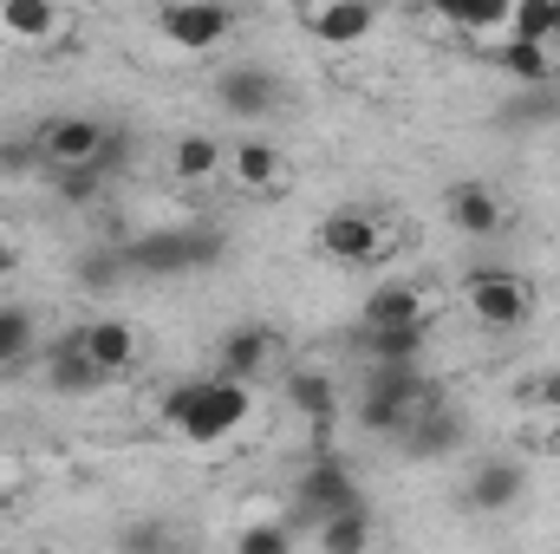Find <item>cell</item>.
I'll use <instances>...</instances> for the list:
<instances>
[{
	"label": "cell",
	"mask_w": 560,
	"mask_h": 554,
	"mask_svg": "<svg viewBox=\"0 0 560 554\" xmlns=\"http://www.w3.org/2000/svg\"><path fill=\"white\" fill-rule=\"evenodd\" d=\"M255 412V399H248V385L242 379H189V385H176V392H163V424L183 437V443H222V437H235L242 424Z\"/></svg>",
	"instance_id": "obj_1"
},
{
	"label": "cell",
	"mask_w": 560,
	"mask_h": 554,
	"mask_svg": "<svg viewBox=\"0 0 560 554\" xmlns=\"http://www.w3.org/2000/svg\"><path fill=\"white\" fill-rule=\"evenodd\" d=\"M430 399V379H423V359H372V379H365V399H359V424L365 430H385V437H405V424Z\"/></svg>",
	"instance_id": "obj_2"
},
{
	"label": "cell",
	"mask_w": 560,
	"mask_h": 554,
	"mask_svg": "<svg viewBox=\"0 0 560 554\" xmlns=\"http://www.w3.org/2000/svg\"><path fill=\"white\" fill-rule=\"evenodd\" d=\"M131 275H189V268H215L222 262V235L215 229H156L125 242Z\"/></svg>",
	"instance_id": "obj_3"
},
{
	"label": "cell",
	"mask_w": 560,
	"mask_h": 554,
	"mask_svg": "<svg viewBox=\"0 0 560 554\" xmlns=\"http://www.w3.org/2000/svg\"><path fill=\"white\" fill-rule=\"evenodd\" d=\"M463 307L476 313V326L515 333V326H528V313H535V287L522 275H509V268H476V275L463 280Z\"/></svg>",
	"instance_id": "obj_4"
},
{
	"label": "cell",
	"mask_w": 560,
	"mask_h": 554,
	"mask_svg": "<svg viewBox=\"0 0 560 554\" xmlns=\"http://www.w3.org/2000/svg\"><path fill=\"white\" fill-rule=\"evenodd\" d=\"M156 26L176 53H215L235 33V7L229 0H176V7H163Z\"/></svg>",
	"instance_id": "obj_5"
},
{
	"label": "cell",
	"mask_w": 560,
	"mask_h": 554,
	"mask_svg": "<svg viewBox=\"0 0 560 554\" xmlns=\"http://www.w3.org/2000/svg\"><path fill=\"white\" fill-rule=\"evenodd\" d=\"M319 249H326L332 262H346V268H365V262H378V255L392 249V235H385V222H378L372 209H332V216L319 222Z\"/></svg>",
	"instance_id": "obj_6"
},
{
	"label": "cell",
	"mask_w": 560,
	"mask_h": 554,
	"mask_svg": "<svg viewBox=\"0 0 560 554\" xmlns=\"http://www.w3.org/2000/svg\"><path fill=\"white\" fill-rule=\"evenodd\" d=\"M33 138H39V150H46V170H66V163L105 157L112 125H105V118H85V112H59V118H46Z\"/></svg>",
	"instance_id": "obj_7"
},
{
	"label": "cell",
	"mask_w": 560,
	"mask_h": 554,
	"mask_svg": "<svg viewBox=\"0 0 560 554\" xmlns=\"http://www.w3.org/2000/svg\"><path fill=\"white\" fill-rule=\"evenodd\" d=\"M300 20L326 46H359L378 26V0H300Z\"/></svg>",
	"instance_id": "obj_8"
},
{
	"label": "cell",
	"mask_w": 560,
	"mask_h": 554,
	"mask_svg": "<svg viewBox=\"0 0 560 554\" xmlns=\"http://www.w3.org/2000/svg\"><path fill=\"white\" fill-rule=\"evenodd\" d=\"M313 516H332V509H352V503H365V489H359V476L332 457V450H319L306 470H300V489H293Z\"/></svg>",
	"instance_id": "obj_9"
},
{
	"label": "cell",
	"mask_w": 560,
	"mask_h": 554,
	"mask_svg": "<svg viewBox=\"0 0 560 554\" xmlns=\"http://www.w3.org/2000/svg\"><path fill=\"white\" fill-rule=\"evenodd\" d=\"M215 105H222L229 118H268L280 105V79L261 72V66H229V72L215 79Z\"/></svg>",
	"instance_id": "obj_10"
},
{
	"label": "cell",
	"mask_w": 560,
	"mask_h": 554,
	"mask_svg": "<svg viewBox=\"0 0 560 554\" xmlns=\"http://www.w3.org/2000/svg\"><path fill=\"white\" fill-rule=\"evenodd\" d=\"M443 209H450V229L469 235V242H489V235L502 229V196H495L489 183H450Z\"/></svg>",
	"instance_id": "obj_11"
},
{
	"label": "cell",
	"mask_w": 560,
	"mask_h": 554,
	"mask_svg": "<svg viewBox=\"0 0 560 554\" xmlns=\"http://www.w3.org/2000/svg\"><path fill=\"white\" fill-rule=\"evenodd\" d=\"M79 346H85V359L105 379H118V372L138 366V326L131 320H92V326H79Z\"/></svg>",
	"instance_id": "obj_12"
},
{
	"label": "cell",
	"mask_w": 560,
	"mask_h": 554,
	"mask_svg": "<svg viewBox=\"0 0 560 554\" xmlns=\"http://www.w3.org/2000/svg\"><path fill=\"white\" fill-rule=\"evenodd\" d=\"M522 489H528V470H522L515 457H489V463H476V476H469L463 503L495 516V509H515V503H522Z\"/></svg>",
	"instance_id": "obj_13"
},
{
	"label": "cell",
	"mask_w": 560,
	"mask_h": 554,
	"mask_svg": "<svg viewBox=\"0 0 560 554\" xmlns=\"http://www.w3.org/2000/svg\"><path fill=\"white\" fill-rule=\"evenodd\" d=\"M275 346H280V339L268 333V326H235V333H222V346H215V372L248 385L255 372H268V366H275Z\"/></svg>",
	"instance_id": "obj_14"
},
{
	"label": "cell",
	"mask_w": 560,
	"mask_h": 554,
	"mask_svg": "<svg viewBox=\"0 0 560 554\" xmlns=\"http://www.w3.org/2000/svg\"><path fill=\"white\" fill-rule=\"evenodd\" d=\"M229 176H235L242 189H280L287 157H280V143H268V138H235V150H229Z\"/></svg>",
	"instance_id": "obj_15"
},
{
	"label": "cell",
	"mask_w": 560,
	"mask_h": 554,
	"mask_svg": "<svg viewBox=\"0 0 560 554\" xmlns=\"http://www.w3.org/2000/svg\"><path fill=\"white\" fill-rule=\"evenodd\" d=\"M46 379H52V392H92V385H105V372L85 359L79 333H66V339L46 346Z\"/></svg>",
	"instance_id": "obj_16"
},
{
	"label": "cell",
	"mask_w": 560,
	"mask_h": 554,
	"mask_svg": "<svg viewBox=\"0 0 560 554\" xmlns=\"http://www.w3.org/2000/svg\"><path fill=\"white\" fill-rule=\"evenodd\" d=\"M411 320H430L423 287H411V280H392V287L365 293V326H411Z\"/></svg>",
	"instance_id": "obj_17"
},
{
	"label": "cell",
	"mask_w": 560,
	"mask_h": 554,
	"mask_svg": "<svg viewBox=\"0 0 560 554\" xmlns=\"http://www.w3.org/2000/svg\"><path fill=\"white\" fill-rule=\"evenodd\" d=\"M170 170H176V183H209L215 170H229V150L209 131H183V138L170 143Z\"/></svg>",
	"instance_id": "obj_18"
},
{
	"label": "cell",
	"mask_w": 560,
	"mask_h": 554,
	"mask_svg": "<svg viewBox=\"0 0 560 554\" xmlns=\"http://www.w3.org/2000/svg\"><path fill=\"white\" fill-rule=\"evenodd\" d=\"M372 535H378V522H372V509H365V503H352V509H332V516H319V549H332V554H359V549H372Z\"/></svg>",
	"instance_id": "obj_19"
},
{
	"label": "cell",
	"mask_w": 560,
	"mask_h": 554,
	"mask_svg": "<svg viewBox=\"0 0 560 554\" xmlns=\"http://www.w3.org/2000/svg\"><path fill=\"white\" fill-rule=\"evenodd\" d=\"M495 66H502L509 79H522V85H555V59H548L541 39H509V33H502Z\"/></svg>",
	"instance_id": "obj_20"
},
{
	"label": "cell",
	"mask_w": 560,
	"mask_h": 554,
	"mask_svg": "<svg viewBox=\"0 0 560 554\" xmlns=\"http://www.w3.org/2000/svg\"><path fill=\"white\" fill-rule=\"evenodd\" d=\"M33 353H39V320H33V307L0 300V372L20 366V359H33Z\"/></svg>",
	"instance_id": "obj_21"
},
{
	"label": "cell",
	"mask_w": 560,
	"mask_h": 554,
	"mask_svg": "<svg viewBox=\"0 0 560 554\" xmlns=\"http://www.w3.org/2000/svg\"><path fill=\"white\" fill-rule=\"evenodd\" d=\"M0 26L13 39H52L59 33V0H0Z\"/></svg>",
	"instance_id": "obj_22"
},
{
	"label": "cell",
	"mask_w": 560,
	"mask_h": 554,
	"mask_svg": "<svg viewBox=\"0 0 560 554\" xmlns=\"http://www.w3.org/2000/svg\"><path fill=\"white\" fill-rule=\"evenodd\" d=\"M450 26H469V33H509V7L515 0H430Z\"/></svg>",
	"instance_id": "obj_23"
},
{
	"label": "cell",
	"mask_w": 560,
	"mask_h": 554,
	"mask_svg": "<svg viewBox=\"0 0 560 554\" xmlns=\"http://www.w3.org/2000/svg\"><path fill=\"white\" fill-rule=\"evenodd\" d=\"M125 275H131V262H125V242H118V249H85V255L72 262V280H79L85 293H112Z\"/></svg>",
	"instance_id": "obj_24"
},
{
	"label": "cell",
	"mask_w": 560,
	"mask_h": 554,
	"mask_svg": "<svg viewBox=\"0 0 560 554\" xmlns=\"http://www.w3.org/2000/svg\"><path fill=\"white\" fill-rule=\"evenodd\" d=\"M423 339H430V320H411V326H365V353H372V359H423Z\"/></svg>",
	"instance_id": "obj_25"
},
{
	"label": "cell",
	"mask_w": 560,
	"mask_h": 554,
	"mask_svg": "<svg viewBox=\"0 0 560 554\" xmlns=\"http://www.w3.org/2000/svg\"><path fill=\"white\" fill-rule=\"evenodd\" d=\"M287 405L326 430V424H332V379H326V372H293V379H287Z\"/></svg>",
	"instance_id": "obj_26"
},
{
	"label": "cell",
	"mask_w": 560,
	"mask_h": 554,
	"mask_svg": "<svg viewBox=\"0 0 560 554\" xmlns=\"http://www.w3.org/2000/svg\"><path fill=\"white\" fill-rule=\"evenodd\" d=\"M0 170L7 176H33V170H46V150L33 131H13V138H0Z\"/></svg>",
	"instance_id": "obj_27"
},
{
	"label": "cell",
	"mask_w": 560,
	"mask_h": 554,
	"mask_svg": "<svg viewBox=\"0 0 560 554\" xmlns=\"http://www.w3.org/2000/svg\"><path fill=\"white\" fill-rule=\"evenodd\" d=\"M235 549L242 554H287L293 549V529H280V522H255V529L235 535Z\"/></svg>",
	"instance_id": "obj_28"
},
{
	"label": "cell",
	"mask_w": 560,
	"mask_h": 554,
	"mask_svg": "<svg viewBox=\"0 0 560 554\" xmlns=\"http://www.w3.org/2000/svg\"><path fill=\"white\" fill-rule=\"evenodd\" d=\"M535 405H541V412H560V366L535 379Z\"/></svg>",
	"instance_id": "obj_29"
},
{
	"label": "cell",
	"mask_w": 560,
	"mask_h": 554,
	"mask_svg": "<svg viewBox=\"0 0 560 554\" xmlns=\"http://www.w3.org/2000/svg\"><path fill=\"white\" fill-rule=\"evenodd\" d=\"M13 268H20V249H13V235L0 229V280H13Z\"/></svg>",
	"instance_id": "obj_30"
},
{
	"label": "cell",
	"mask_w": 560,
	"mask_h": 554,
	"mask_svg": "<svg viewBox=\"0 0 560 554\" xmlns=\"http://www.w3.org/2000/svg\"><path fill=\"white\" fill-rule=\"evenodd\" d=\"M555 39H560V0H555Z\"/></svg>",
	"instance_id": "obj_31"
}]
</instances>
